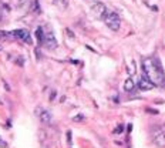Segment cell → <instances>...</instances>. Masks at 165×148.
Instances as JSON below:
<instances>
[{
  "label": "cell",
  "mask_w": 165,
  "mask_h": 148,
  "mask_svg": "<svg viewBox=\"0 0 165 148\" xmlns=\"http://www.w3.org/2000/svg\"><path fill=\"white\" fill-rule=\"evenodd\" d=\"M142 73L155 86H165V73L158 57H149L142 60Z\"/></svg>",
  "instance_id": "obj_1"
},
{
  "label": "cell",
  "mask_w": 165,
  "mask_h": 148,
  "mask_svg": "<svg viewBox=\"0 0 165 148\" xmlns=\"http://www.w3.org/2000/svg\"><path fill=\"white\" fill-rule=\"evenodd\" d=\"M152 141L157 147L164 148L165 147V125H154L151 128Z\"/></svg>",
  "instance_id": "obj_2"
},
{
  "label": "cell",
  "mask_w": 165,
  "mask_h": 148,
  "mask_svg": "<svg viewBox=\"0 0 165 148\" xmlns=\"http://www.w3.org/2000/svg\"><path fill=\"white\" fill-rule=\"evenodd\" d=\"M105 24H107L108 29H111L112 31H118L120 27H121V19L115 12H108V14L104 19Z\"/></svg>",
  "instance_id": "obj_3"
},
{
  "label": "cell",
  "mask_w": 165,
  "mask_h": 148,
  "mask_svg": "<svg viewBox=\"0 0 165 148\" xmlns=\"http://www.w3.org/2000/svg\"><path fill=\"white\" fill-rule=\"evenodd\" d=\"M7 39H16V40H21L24 43H31V37L30 33L24 29H20V30H14L7 33Z\"/></svg>",
  "instance_id": "obj_4"
},
{
  "label": "cell",
  "mask_w": 165,
  "mask_h": 148,
  "mask_svg": "<svg viewBox=\"0 0 165 148\" xmlns=\"http://www.w3.org/2000/svg\"><path fill=\"white\" fill-rule=\"evenodd\" d=\"M91 10H93V13H94L98 19H105V16L108 14L107 7H105V4L103 3V2H94V3L91 4Z\"/></svg>",
  "instance_id": "obj_5"
},
{
  "label": "cell",
  "mask_w": 165,
  "mask_h": 148,
  "mask_svg": "<svg viewBox=\"0 0 165 148\" xmlns=\"http://www.w3.org/2000/svg\"><path fill=\"white\" fill-rule=\"evenodd\" d=\"M138 87H140V90H142V91H148V90H152V88L155 87V84L142 73V76L138 80Z\"/></svg>",
  "instance_id": "obj_6"
},
{
  "label": "cell",
  "mask_w": 165,
  "mask_h": 148,
  "mask_svg": "<svg viewBox=\"0 0 165 148\" xmlns=\"http://www.w3.org/2000/svg\"><path fill=\"white\" fill-rule=\"evenodd\" d=\"M44 46L47 49H56L57 47V40H56V37L53 34H47L46 39H44Z\"/></svg>",
  "instance_id": "obj_7"
},
{
  "label": "cell",
  "mask_w": 165,
  "mask_h": 148,
  "mask_svg": "<svg viewBox=\"0 0 165 148\" xmlns=\"http://www.w3.org/2000/svg\"><path fill=\"white\" fill-rule=\"evenodd\" d=\"M39 117H40L41 123H44V124H48L51 121V114H50V111H47V110H41Z\"/></svg>",
  "instance_id": "obj_8"
},
{
  "label": "cell",
  "mask_w": 165,
  "mask_h": 148,
  "mask_svg": "<svg viewBox=\"0 0 165 148\" xmlns=\"http://www.w3.org/2000/svg\"><path fill=\"white\" fill-rule=\"evenodd\" d=\"M135 88V81L132 78H127L124 83V90L125 91H132Z\"/></svg>",
  "instance_id": "obj_9"
},
{
  "label": "cell",
  "mask_w": 165,
  "mask_h": 148,
  "mask_svg": "<svg viewBox=\"0 0 165 148\" xmlns=\"http://www.w3.org/2000/svg\"><path fill=\"white\" fill-rule=\"evenodd\" d=\"M36 37H37V40H39V44H44L46 36H44V30L41 27H37V30H36Z\"/></svg>",
  "instance_id": "obj_10"
},
{
  "label": "cell",
  "mask_w": 165,
  "mask_h": 148,
  "mask_svg": "<svg viewBox=\"0 0 165 148\" xmlns=\"http://www.w3.org/2000/svg\"><path fill=\"white\" fill-rule=\"evenodd\" d=\"M30 10L33 12V13H36V14H39L40 13V4H39V2L37 0H33V2H31V6H30Z\"/></svg>",
  "instance_id": "obj_11"
},
{
  "label": "cell",
  "mask_w": 165,
  "mask_h": 148,
  "mask_svg": "<svg viewBox=\"0 0 165 148\" xmlns=\"http://www.w3.org/2000/svg\"><path fill=\"white\" fill-rule=\"evenodd\" d=\"M54 4H57L58 7H61V9H66V7L68 6V2L70 0H53Z\"/></svg>",
  "instance_id": "obj_12"
},
{
  "label": "cell",
  "mask_w": 165,
  "mask_h": 148,
  "mask_svg": "<svg viewBox=\"0 0 165 148\" xmlns=\"http://www.w3.org/2000/svg\"><path fill=\"white\" fill-rule=\"evenodd\" d=\"M122 131H124V125H118V128H115V130H114V132H115V134H120V132H122Z\"/></svg>",
  "instance_id": "obj_13"
},
{
  "label": "cell",
  "mask_w": 165,
  "mask_h": 148,
  "mask_svg": "<svg viewBox=\"0 0 165 148\" xmlns=\"http://www.w3.org/2000/svg\"><path fill=\"white\" fill-rule=\"evenodd\" d=\"M6 39H7V31H2V30H0V41L6 40Z\"/></svg>",
  "instance_id": "obj_14"
},
{
  "label": "cell",
  "mask_w": 165,
  "mask_h": 148,
  "mask_svg": "<svg viewBox=\"0 0 165 148\" xmlns=\"http://www.w3.org/2000/svg\"><path fill=\"white\" fill-rule=\"evenodd\" d=\"M145 111H147V113H151V114H158V111L152 110V108H145Z\"/></svg>",
  "instance_id": "obj_15"
},
{
  "label": "cell",
  "mask_w": 165,
  "mask_h": 148,
  "mask_svg": "<svg viewBox=\"0 0 165 148\" xmlns=\"http://www.w3.org/2000/svg\"><path fill=\"white\" fill-rule=\"evenodd\" d=\"M83 118H84V115H77V117H74L73 118V120H74V121H81V120H83Z\"/></svg>",
  "instance_id": "obj_16"
},
{
  "label": "cell",
  "mask_w": 165,
  "mask_h": 148,
  "mask_svg": "<svg viewBox=\"0 0 165 148\" xmlns=\"http://www.w3.org/2000/svg\"><path fill=\"white\" fill-rule=\"evenodd\" d=\"M0 145H4V144H3V142H2V141H0Z\"/></svg>",
  "instance_id": "obj_17"
},
{
  "label": "cell",
  "mask_w": 165,
  "mask_h": 148,
  "mask_svg": "<svg viewBox=\"0 0 165 148\" xmlns=\"http://www.w3.org/2000/svg\"><path fill=\"white\" fill-rule=\"evenodd\" d=\"M0 50H2V47H0Z\"/></svg>",
  "instance_id": "obj_18"
}]
</instances>
